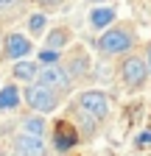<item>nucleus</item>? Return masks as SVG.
Listing matches in <instances>:
<instances>
[{"mask_svg": "<svg viewBox=\"0 0 151 156\" xmlns=\"http://www.w3.org/2000/svg\"><path fill=\"white\" fill-rule=\"evenodd\" d=\"M23 95H25V103L36 114H48V112H53L56 106H59V95L45 89V87H39V84H28Z\"/></svg>", "mask_w": 151, "mask_h": 156, "instance_id": "obj_5", "label": "nucleus"}, {"mask_svg": "<svg viewBox=\"0 0 151 156\" xmlns=\"http://www.w3.org/2000/svg\"><path fill=\"white\" fill-rule=\"evenodd\" d=\"M39 62H45V64H56V62H59V53H56V50H42L39 53Z\"/></svg>", "mask_w": 151, "mask_h": 156, "instance_id": "obj_16", "label": "nucleus"}, {"mask_svg": "<svg viewBox=\"0 0 151 156\" xmlns=\"http://www.w3.org/2000/svg\"><path fill=\"white\" fill-rule=\"evenodd\" d=\"M14 106H20V89L17 84H6L0 89V109H14Z\"/></svg>", "mask_w": 151, "mask_h": 156, "instance_id": "obj_14", "label": "nucleus"}, {"mask_svg": "<svg viewBox=\"0 0 151 156\" xmlns=\"http://www.w3.org/2000/svg\"><path fill=\"white\" fill-rule=\"evenodd\" d=\"M79 112L87 114L90 120H104L109 114V98L101 89H84L79 95Z\"/></svg>", "mask_w": 151, "mask_h": 156, "instance_id": "obj_4", "label": "nucleus"}, {"mask_svg": "<svg viewBox=\"0 0 151 156\" xmlns=\"http://www.w3.org/2000/svg\"><path fill=\"white\" fill-rule=\"evenodd\" d=\"M143 56H145V64H148V73H151V42L145 45V53Z\"/></svg>", "mask_w": 151, "mask_h": 156, "instance_id": "obj_18", "label": "nucleus"}, {"mask_svg": "<svg viewBox=\"0 0 151 156\" xmlns=\"http://www.w3.org/2000/svg\"><path fill=\"white\" fill-rule=\"evenodd\" d=\"M70 81H73V78H70V73L62 64H42L39 75H36V84L50 89V92H56V95H64L70 89Z\"/></svg>", "mask_w": 151, "mask_h": 156, "instance_id": "obj_3", "label": "nucleus"}, {"mask_svg": "<svg viewBox=\"0 0 151 156\" xmlns=\"http://www.w3.org/2000/svg\"><path fill=\"white\" fill-rule=\"evenodd\" d=\"M11 151H14V156H45V140L20 134V136H14Z\"/></svg>", "mask_w": 151, "mask_h": 156, "instance_id": "obj_6", "label": "nucleus"}, {"mask_svg": "<svg viewBox=\"0 0 151 156\" xmlns=\"http://www.w3.org/2000/svg\"><path fill=\"white\" fill-rule=\"evenodd\" d=\"M23 134H28V136H36V140H45V131H48V126H45V120H42V114H34V117H25L23 120Z\"/></svg>", "mask_w": 151, "mask_h": 156, "instance_id": "obj_13", "label": "nucleus"}, {"mask_svg": "<svg viewBox=\"0 0 151 156\" xmlns=\"http://www.w3.org/2000/svg\"><path fill=\"white\" fill-rule=\"evenodd\" d=\"M112 20H115V9H92V14H90V25L92 28H98V31H106V28H112Z\"/></svg>", "mask_w": 151, "mask_h": 156, "instance_id": "obj_12", "label": "nucleus"}, {"mask_svg": "<svg viewBox=\"0 0 151 156\" xmlns=\"http://www.w3.org/2000/svg\"><path fill=\"white\" fill-rule=\"evenodd\" d=\"M120 81L129 87V89H140L148 78H151V73H148V64H145V56H140V53H129V56H123V62H120Z\"/></svg>", "mask_w": 151, "mask_h": 156, "instance_id": "obj_2", "label": "nucleus"}, {"mask_svg": "<svg viewBox=\"0 0 151 156\" xmlns=\"http://www.w3.org/2000/svg\"><path fill=\"white\" fill-rule=\"evenodd\" d=\"M34 3H39L42 9H56V6H62L64 0H34Z\"/></svg>", "mask_w": 151, "mask_h": 156, "instance_id": "obj_17", "label": "nucleus"}, {"mask_svg": "<svg viewBox=\"0 0 151 156\" xmlns=\"http://www.w3.org/2000/svg\"><path fill=\"white\" fill-rule=\"evenodd\" d=\"M134 48V31L129 25H112L98 36V50L106 56H129Z\"/></svg>", "mask_w": 151, "mask_h": 156, "instance_id": "obj_1", "label": "nucleus"}, {"mask_svg": "<svg viewBox=\"0 0 151 156\" xmlns=\"http://www.w3.org/2000/svg\"><path fill=\"white\" fill-rule=\"evenodd\" d=\"M48 28V17H45V11H34V14H28V31L31 34H42Z\"/></svg>", "mask_w": 151, "mask_h": 156, "instance_id": "obj_15", "label": "nucleus"}, {"mask_svg": "<svg viewBox=\"0 0 151 156\" xmlns=\"http://www.w3.org/2000/svg\"><path fill=\"white\" fill-rule=\"evenodd\" d=\"M3 42H6V48H3L6 58H14V62L20 58V62H23V58L31 53V39L25 34H9Z\"/></svg>", "mask_w": 151, "mask_h": 156, "instance_id": "obj_8", "label": "nucleus"}, {"mask_svg": "<svg viewBox=\"0 0 151 156\" xmlns=\"http://www.w3.org/2000/svg\"><path fill=\"white\" fill-rule=\"evenodd\" d=\"M14 0H0V9H6V6H11Z\"/></svg>", "mask_w": 151, "mask_h": 156, "instance_id": "obj_19", "label": "nucleus"}, {"mask_svg": "<svg viewBox=\"0 0 151 156\" xmlns=\"http://www.w3.org/2000/svg\"><path fill=\"white\" fill-rule=\"evenodd\" d=\"M11 75L17 78V81H25V84H34L36 81V75H39V64L36 62H17L14 67H11Z\"/></svg>", "mask_w": 151, "mask_h": 156, "instance_id": "obj_10", "label": "nucleus"}, {"mask_svg": "<svg viewBox=\"0 0 151 156\" xmlns=\"http://www.w3.org/2000/svg\"><path fill=\"white\" fill-rule=\"evenodd\" d=\"M64 70L70 73V78L84 75V73L90 70V58L84 56V50H73V53L67 56V67H64Z\"/></svg>", "mask_w": 151, "mask_h": 156, "instance_id": "obj_11", "label": "nucleus"}, {"mask_svg": "<svg viewBox=\"0 0 151 156\" xmlns=\"http://www.w3.org/2000/svg\"><path fill=\"white\" fill-rule=\"evenodd\" d=\"M76 142H79V131H76L70 123H56L53 126V148L56 151H70V148H76Z\"/></svg>", "mask_w": 151, "mask_h": 156, "instance_id": "obj_7", "label": "nucleus"}, {"mask_svg": "<svg viewBox=\"0 0 151 156\" xmlns=\"http://www.w3.org/2000/svg\"><path fill=\"white\" fill-rule=\"evenodd\" d=\"M70 39H73V31H70V28H64V25L50 28V31H48V36H45V48L59 53V50H64V48L70 45Z\"/></svg>", "mask_w": 151, "mask_h": 156, "instance_id": "obj_9", "label": "nucleus"}]
</instances>
